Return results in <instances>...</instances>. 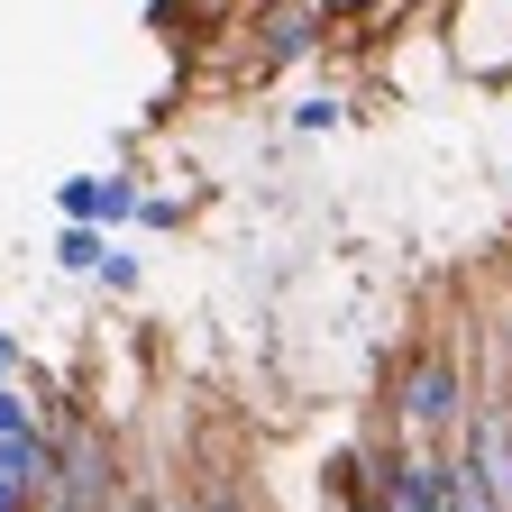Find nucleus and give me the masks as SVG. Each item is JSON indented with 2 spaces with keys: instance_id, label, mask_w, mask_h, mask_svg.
<instances>
[{
  "instance_id": "11",
  "label": "nucleus",
  "mask_w": 512,
  "mask_h": 512,
  "mask_svg": "<svg viewBox=\"0 0 512 512\" xmlns=\"http://www.w3.org/2000/svg\"><path fill=\"white\" fill-rule=\"evenodd\" d=\"M28 503H37L28 485H10V476H0V512H28Z\"/></svg>"
},
{
  "instance_id": "12",
  "label": "nucleus",
  "mask_w": 512,
  "mask_h": 512,
  "mask_svg": "<svg viewBox=\"0 0 512 512\" xmlns=\"http://www.w3.org/2000/svg\"><path fill=\"white\" fill-rule=\"evenodd\" d=\"M19 375V339H0V384H10Z\"/></svg>"
},
{
  "instance_id": "8",
  "label": "nucleus",
  "mask_w": 512,
  "mask_h": 512,
  "mask_svg": "<svg viewBox=\"0 0 512 512\" xmlns=\"http://www.w3.org/2000/svg\"><path fill=\"white\" fill-rule=\"evenodd\" d=\"M128 220H147V229H183V202H174V192H138V211H128Z\"/></svg>"
},
{
  "instance_id": "5",
  "label": "nucleus",
  "mask_w": 512,
  "mask_h": 512,
  "mask_svg": "<svg viewBox=\"0 0 512 512\" xmlns=\"http://www.w3.org/2000/svg\"><path fill=\"white\" fill-rule=\"evenodd\" d=\"M101 247H110V229L64 220V229H55V266H64V275H92V266H101Z\"/></svg>"
},
{
  "instance_id": "2",
  "label": "nucleus",
  "mask_w": 512,
  "mask_h": 512,
  "mask_svg": "<svg viewBox=\"0 0 512 512\" xmlns=\"http://www.w3.org/2000/svg\"><path fill=\"white\" fill-rule=\"evenodd\" d=\"M320 37H330V10H320V0H275V10L256 19V46H247V83H275L284 64L320 55Z\"/></svg>"
},
{
  "instance_id": "10",
  "label": "nucleus",
  "mask_w": 512,
  "mask_h": 512,
  "mask_svg": "<svg viewBox=\"0 0 512 512\" xmlns=\"http://www.w3.org/2000/svg\"><path fill=\"white\" fill-rule=\"evenodd\" d=\"M192 512H247V494H238V485H202V494H192Z\"/></svg>"
},
{
  "instance_id": "3",
  "label": "nucleus",
  "mask_w": 512,
  "mask_h": 512,
  "mask_svg": "<svg viewBox=\"0 0 512 512\" xmlns=\"http://www.w3.org/2000/svg\"><path fill=\"white\" fill-rule=\"evenodd\" d=\"M55 211L64 220H92V229H119L128 211H138V174H74L55 192Z\"/></svg>"
},
{
  "instance_id": "7",
  "label": "nucleus",
  "mask_w": 512,
  "mask_h": 512,
  "mask_svg": "<svg viewBox=\"0 0 512 512\" xmlns=\"http://www.w3.org/2000/svg\"><path fill=\"white\" fill-rule=\"evenodd\" d=\"M348 110H339V92H311L302 110H293V128H302V138H320V128H339Z\"/></svg>"
},
{
  "instance_id": "1",
  "label": "nucleus",
  "mask_w": 512,
  "mask_h": 512,
  "mask_svg": "<svg viewBox=\"0 0 512 512\" xmlns=\"http://www.w3.org/2000/svg\"><path fill=\"white\" fill-rule=\"evenodd\" d=\"M467 403H476V375H467V357L458 348H412L403 366H394V430L403 439H448L467 421Z\"/></svg>"
},
{
  "instance_id": "6",
  "label": "nucleus",
  "mask_w": 512,
  "mask_h": 512,
  "mask_svg": "<svg viewBox=\"0 0 512 512\" xmlns=\"http://www.w3.org/2000/svg\"><path fill=\"white\" fill-rule=\"evenodd\" d=\"M10 430H37V394H28L19 375L0 384V439H10Z\"/></svg>"
},
{
  "instance_id": "9",
  "label": "nucleus",
  "mask_w": 512,
  "mask_h": 512,
  "mask_svg": "<svg viewBox=\"0 0 512 512\" xmlns=\"http://www.w3.org/2000/svg\"><path fill=\"white\" fill-rule=\"evenodd\" d=\"M92 275H101L110 293H138V256H110V247H101V266H92Z\"/></svg>"
},
{
  "instance_id": "4",
  "label": "nucleus",
  "mask_w": 512,
  "mask_h": 512,
  "mask_svg": "<svg viewBox=\"0 0 512 512\" xmlns=\"http://www.w3.org/2000/svg\"><path fill=\"white\" fill-rule=\"evenodd\" d=\"M0 476L28 485V494H46V476H55V439H46V430H10V439H0Z\"/></svg>"
}]
</instances>
